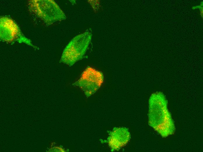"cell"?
Instances as JSON below:
<instances>
[{
	"label": "cell",
	"mask_w": 203,
	"mask_h": 152,
	"mask_svg": "<svg viewBox=\"0 0 203 152\" xmlns=\"http://www.w3.org/2000/svg\"><path fill=\"white\" fill-rule=\"evenodd\" d=\"M200 6H201L203 7V1H201L200 3Z\"/></svg>",
	"instance_id": "8"
},
{
	"label": "cell",
	"mask_w": 203,
	"mask_h": 152,
	"mask_svg": "<svg viewBox=\"0 0 203 152\" xmlns=\"http://www.w3.org/2000/svg\"><path fill=\"white\" fill-rule=\"evenodd\" d=\"M130 137L128 129L125 127H114L110 132L108 143L112 151L118 150L128 142Z\"/></svg>",
	"instance_id": "6"
},
{
	"label": "cell",
	"mask_w": 203,
	"mask_h": 152,
	"mask_svg": "<svg viewBox=\"0 0 203 152\" xmlns=\"http://www.w3.org/2000/svg\"><path fill=\"white\" fill-rule=\"evenodd\" d=\"M29 5V10L47 25L66 18L64 12L53 0H30Z\"/></svg>",
	"instance_id": "3"
},
{
	"label": "cell",
	"mask_w": 203,
	"mask_h": 152,
	"mask_svg": "<svg viewBox=\"0 0 203 152\" xmlns=\"http://www.w3.org/2000/svg\"><path fill=\"white\" fill-rule=\"evenodd\" d=\"M91 38L92 34L88 32L76 36L64 49L60 62L71 66L81 60L86 52Z\"/></svg>",
	"instance_id": "2"
},
{
	"label": "cell",
	"mask_w": 203,
	"mask_h": 152,
	"mask_svg": "<svg viewBox=\"0 0 203 152\" xmlns=\"http://www.w3.org/2000/svg\"><path fill=\"white\" fill-rule=\"evenodd\" d=\"M0 26V39L2 41L11 43L15 42L23 43L37 49L22 34L19 27L11 19L6 17H1Z\"/></svg>",
	"instance_id": "5"
},
{
	"label": "cell",
	"mask_w": 203,
	"mask_h": 152,
	"mask_svg": "<svg viewBox=\"0 0 203 152\" xmlns=\"http://www.w3.org/2000/svg\"><path fill=\"white\" fill-rule=\"evenodd\" d=\"M200 14L201 16V18H203V10H200Z\"/></svg>",
	"instance_id": "7"
},
{
	"label": "cell",
	"mask_w": 203,
	"mask_h": 152,
	"mask_svg": "<svg viewBox=\"0 0 203 152\" xmlns=\"http://www.w3.org/2000/svg\"><path fill=\"white\" fill-rule=\"evenodd\" d=\"M148 115L149 125L162 137H166L174 133V125L162 92L154 93L150 96Z\"/></svg>",
	"instance_id": "1"
},
{
	"label": "cell",
	"mask_w": 203,
	"mask_h": 152,
	"mask_svg": "<svg viewBox=\"0 0 203 152\" xmlns=\"http://www.w3.org/2000/svg\"><path fill=\"white\" fill-rule=\"evenodd\" d=\"M192 9L193 10H195L196 9V6H193L192 8Z\"/></svg>",
	"instance_id": "9"
},
{
	"label": "cell",
	"mask_w": 203,
	"mask_h": 152,
	"mask_svg": "<svg viewBox=\"0 0 203 152\" xmlns=\"http://www.w3.org/2000/svg\"><path fill=\"white\" fill-rule=\"evenodd\" d=\"M103 81L104 76L102 72L88 66L83 72L79 79L73 85L79 87L88 97L96 92Z\"/></svg>",
	"instance_id": "4"
}]
</instances>
